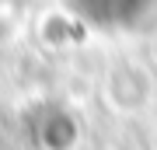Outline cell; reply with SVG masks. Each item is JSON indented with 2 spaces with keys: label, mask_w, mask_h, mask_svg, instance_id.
Here are the masks:
<instances>
[{
  "label": "cell",
  "mask_w": 157,
  "mask_h": 150,
  "mask_svg": "<svg viewBox=\"0 0 157 150\" xmlns=\"http://www.w3.org/2000/svg\"><path fill=\"white\" fill-rule=\"evenodd\" d=\"M80 17L98 28L119 32H140L157 21V0H70Z\"/></svg>",
  "instance_id": "obj_1"
}]
</instances>
